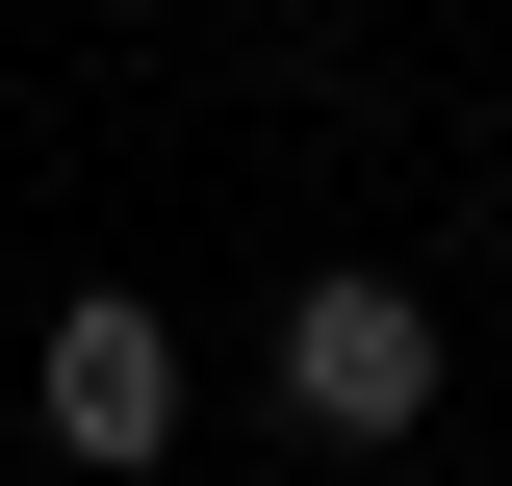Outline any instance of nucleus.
Wrapping results in <instances>:
<instances>
[{
    "label": "nucleus",
    "instance_id": "nucleus-1",
    "mask_svg": "<svg viewBox=\"0 0 512 486\" xmlns=\"http://www.w3.org/2000/svg\"><path fill=\"white\" fill-rule=\"evenodd\" d=\"M52 461H180V333H154V307L128 282H52Z\"/></svg>",
    "mask_w": 512,
    "mask_h": 486
},
{
    "label": "nucleus",
    "instance_id": "nucleus-2",
    "mask_svg": "<svg viewBox=\"0 0 512 486\" xmlns=\"http://www.w3.org/2000/svg\"><path fill=\"white\" fill-rule=\"evenodd\" d=\"M282 410H308V435H410V410H436V307H410V282H308V307H282Z\"/></svg>",
    "mask_w": 512,
    "mask_h": 486
}]
</instances>
